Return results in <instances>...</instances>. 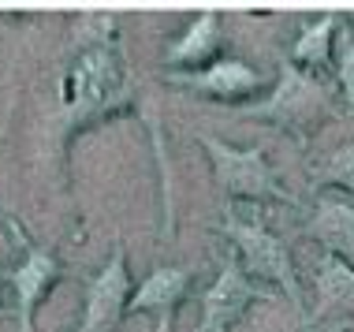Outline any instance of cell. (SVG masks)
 Returning a JSON list of instances; mask_svg holds the SVG:
<instances>
[{"label": "cell", "mask_w": 354, "mask_h": 332, "mask_svg": "<svg viewBox=\"0 0 354 332\" xmlns=\"http://www.w3.org/2000/svg\"><path fill=\"white\" fill-rule=\"evenodd\" d=\"M0 314H4V310H0Z\"/></svg>", "instance_id": "2e32d148"}, {"label": "cell", "mask_w": 354, "mask_h": 332, "mask_svg": "<svg viewBox=\"0 0 354 332\" xmlns=\"http://www.w3.org/2000/svg\"><path fill=\"white\" fill-rule=\"evenodd\" d=\"M198 142L205 146L209 160H213V176L224 198L246 202V205H257V202L295 205V194L280 183V176H276V168L269 165V154L261 146L239 149V146L220 142L216 135H198Z\"/></svg>", "instance_id": "7a4b0ae2"}, {"label": "cell", "mask_w": 354, "mask_h": 332, "mask_svg": "<svg viewBox=\"0 0 354 332\" xmlns=\"http://www.w3.org/2000/svg\"><path fill=\"white\" fill-rule=\"evenodd\" d=\"M216 232L224 235V239H232V250H235L239 265L246 269V277L257 280V284H276V288L291 299V306L306 317L302 284H299V273H295L291 250H287V243L261 221V213H257L254 205L250 210H239L235 202H227L224 221L216 224Z\"/></svg>", "instance_id": "6da1fadb"}, {"label": "cell", "mask_w": 354, "mask_h": 332, "mask_svg": "<svg viewBox=\"0 0 354 332\" xmlns=\"http://www.w3.org/2000/svg\"><path fill=\"white\" fill-rule=\"evenodd\" d=\"M313 179L321 187H339V191L354 194V142H343L339 149H332L324 165L313 168Z\"/></svg>", "instance_id": "9a60e30c"}, {"label": "cell", "mask_w": 354, "mask_h": 332, "mask_svg": "<svg viewBox=\"0 0 354 332\" xmlns=\"http://www.w3.org/2000/svg\"><path fill=\"white\" fill-rule=\"evenodd\" d=\"M190 295V269L179 265H157L146 280L135 288V295L127 302V314H149L157 321V332H171L176 314Z\"/></svg>", "instance_id": "9c48e42d"}, {"label": "cell", "mask_w": 354, "mask_h": 332, "mask_svg": "<svg viewBox=\"0 0 354 332\" xmlns=\"http://www.w3.org/2000/svg\"><path fill=\"white\" fill-rule=\"evenodd\" d=\"M254 302H276V295L265 284H257L246 277V269L239 265L235 250L220 258V273L216 280L205 288L202 295V321H198V332H227L235 329L239 321L250 314Z\"/></svg>", "instance_id": "5b68a950"}, {"label": "cell", "mask_w": 354, "mask_h": 332, "mask_svg": "<svg viewBox=\"0 0 354 332\" xmlns=\"http://www.w3.org/2000/svg\"><path fill=\"white\" fill-rule=\"evenodd\" d=\"M123 79H127V68H123V53L116 45V34L101 37V42L86 45L75 56L71 68L64 71V79H60L64 109L75 112V116H90V112L104 109L116 98Z\"/></svg>", "instance_id": "3957f363"}, {"label": "cell", "mask_w": 354, "mask_h": 332, "mask_svg": "<svg viewBox=\"0 0 354 332\" xmlns=\"http://www.w3.org/2000/svg\"><path fill=\"white\" fill-rule=\"evenodd\" d=\"M332 75L343 93V109H347V116H354V19H343V34H336Z\"/></svg>", "instance_id": "5bb4252c"}, {"label": "cell", "mask_w": 354, "mask_h": 332, "mask_svg": "<svg viewBox=\"0 0 354 332\" xmlns=\"http://www.w3.org/2000/svg\"><path fill=\"white\" fill-rule=\"evenodd\" d=\"M82 291H86V310H82L79 329L71 332H116L120 321L127 317L131 295H135L131 273H127V254H123L120 243L112 250V258L86 280Z\"/></svg>", "instance_id": "8992f818"}, {"label": "cell", "mask_w": 354, "mask_h": 332, "mask_svg": "<svg viewBox=\"0 0 354 332\" xmlns=\"http://www.w3.org/2000/svg\"><path fill=\"white\" fill-rule=\"evenodd\" d=\"M220 15L216 12H198L187 19V30L168 45L165 64L171 71H202L220 60Z\"/></svg>", "instance_id": "8fae6325"}, {"label": "cell", "mask_w": 354, "mask_h": 332, "mask_svg": "<svg viewBox=\"0 0 354 332\" xmlns=\"http://www.w3.org/2000/svg\"><path fill=\"white\" fill-rule=\"evenodd\" d=\"M171 86H183L190 93H202L209 101H239L254 98L269 86V75L250 68L246 60H235V56H220L216 64H209L202 71H168Z\"/></svg>", "instance_id": "ba28073f"}, {"label": "cell", "mask_w": 354, "mask_h": 332, "mask_svg": "<svg viewBox=\"0 0 354 332\" xmlns=\"http://www.w3.org/2000/svg\"><path fill=\"white\" fill-rule=\"evenodd\" d=\"M313 288H317V302H313L310 317H328V314L354 310V265L321 250L317 261H313Z\"/></svg>", "instance_id": "7c38bea8"}, {"label": "cell", "mask_w": 354, "mask_h": 332, "mask_svg": "<svg viewBox=\"0 0 354 332\" xmlns=\"http://www.w3.org/2000/svg\"><path fill=\"white\" fill-rule=\"evenodd\" d=\"M306 239L321 243L324 254H336L347 265H354V205L351 198L336 191H324L313 205L310 221L302 224Z\"/></svg>", "instance_id": "30bf717a"}, {"label": "cell", "mask_w": 354, "mask_h": 332, "mask_svg": "<svg viewBox=\"0 0 354 332\" xmlns=\"http://www.w3.org/2000/svg\"><path fill=\"white\" fill-rule=\"evenodd\" d=\"M12 232H15L19 246H23V261H19L15 269H8V284H12V291H15L19 329L34 332V314H37V306H41V299L64 280V265L56 254L41 250L19 224H12Z\"/></svg>", "instance_id": "52a82bcc"}, {"label": "cell", "mask_w": 354, "mask_h": 332, "mask_svg": "<svg viewBox=\"0 0 354 332\" xmlns=\"http://www.w3.org/2000/svg\"><path fill=\"white\" fill-rule=\"evenodd\" d=\"M243 112L254 120H269L280 131H295V138L306 142L313 135V127H317V120H324V112H328V86L283 60L269 101L246 105Z\"/></svg>", "instance_id": "277c9868"}, {"label": "cell", "mask_w": 354, "mask_h": 332, "mask_svg": "<svg viewBox=\"0 0 354 332\" xmlns=\"http://www.w3.org/2000/svg\"><path fill=\"white\" fill-rule=\"evenodd\" d=\"M343 23V15H317L306 19L299 37L291 45L287 64H295L299 71H328L332 56H336V26Z\"/></svg>", "instance_id": "4fadbf2b"}]
</instances>
